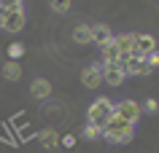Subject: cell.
<instances>
[{
    "label": "cell",
    "instance_id": "obj_1",
    "mask_svg": "<svg viewBox=\"0 0 159 153\" xmlns=\"http://www.w3.org/2000/svg\"><path fill=\"white\" fill-rule=\"evenodd\" d=\"M102 134L108 137L111 142H116V145L129 142V140H132V124H129V121H124V118H119L116 113H113V116H111V121L102 126Z\"/></svg>",
    "mask_w": 159,
    "mask_h": 153
},
{
    "label": "cell",
    "instance_id": "obj_2",
    "mask_svg": "<svg viewBox=\"0 0 159 153\" xmlns=\"http://www.w3.org/2000/svg\"><path fill=\"white\" fill-rule=\"evenodd\" d=\"M113 102L108 100V97H100V100H94L92 105H89V124H97V126H105L111 121V116H113Z\"/></svg>",
    "mask_w": 159,
    "mask_h": 153
},
{
    "label": "cell",
    "instance_id": "obj_3",
    "mask_svg": "<svg viewBox=\"0 0 159 153\" xmlns=\"http://www.w3.org/2000/svg\"><path fill=\"white\" fill-rule=\"evenodd\" d=\"M121 67L127 70V75H148L151 73L148 62L143 59V57H135V54H129V57L121 59Z\"/></svg>",
    "mask_w": 159,
    "mask_h": 153
},
{
    "label": "cell",
    "instance_id": "obj_4",
    "mask_svg": "<svg viewBox=\"0 0 159 153\" xmlns=\"http://www.w3.org/2000/svg\"><path fill=\"white\" fill-rule=\"evenodd\" d=\"M113 113H116L119 118H124V121H129V124H135V121L140 118V105H138V102H132V100H124V102H119L116 108H113Z\"/></svg>",
    "mask_w": 159,
    "mask_h": 153
},
{
    "label": "cell",
    "instance_id": "obj_5",
    "mask_svg": "<svg viewBox=\"0 0 159 153\" xmlns=\"http://www.w3.org/2000/svg\"><path fill=\"white\" fill-rule=\"evenodd\" d=\"M81 81H84L86 89H97V86L105 81L102 65H89V67H84V73H81Z\"/></svg>",
    "mask_w": 159,
    "mask_h": 153
},
{
    "label": "cell",
    "instance_id": "obj_6",
    "mask_svg": "<svg viewBox=\"0 0 159 153\" xmlns=\"http://www.w3.org/2000/svg\"><path fill=\"white\" fill-rule=\"evenodd\" d=\"M154 51H157V40H154L151 35H135V49H132L135 57H143V59H146Z\"/></svg>",
    "mask_w": 159,
    "mask_h": 153
},
{
    "label": "cell",
    "instance_id": "obj_7",
    "mask_svg": "<svg viewBox=\"0 0 159 153\" xmlns=\"http://www.w3.org/2000/svg\"><path fill=\"white\" fill-rule=\"evenodd\" d=\"M25 27V8L22 11H11L8 16L3 19V27L0 30H6V32H19Z\"/></svg>",
    "mask_w": 159,
    "mask_h": 153
},
{
    "label": "cell",
    "instance_id": "obj_8",
    "mask_svg": "<svg viewBox=\"0 0 159 153\" xmlns=\"http://www.w3.org/2000/svg\"><path fill=\"white\" fill-rule=\"evenodd\" d=\"M102 73H105V83H111V86H121V81L127 78V70L121 67V62H119V65L102 67Z\"/></svg>",
    "mask_w": 159,
    "mask_h": 153
},
{
    "label": "cell",
    "instance_id": "obj_9",
    "mask_svg": "<svg viewBox=\"0 0 159 153\" xmlns=\"http://www.w3.org/2000/svg\"><path fill=\"white\" fill-rule=\"evenodd\" d=\"M113 40V35H111V27L108 24H94L92 27V43H97V46H108V43Z\"/></svg>",
    "mask_w": 159,
    "mask_h": 153
},
{
    "label": "cell",
    "instance_id": "obj_10",
    "mask_svg": "<svg viewBox=\"0 0 159 153\" xmlns=\"http://www.w3.org/2000/svg\"><path fill=\"white\" fill-rule=\"evenodd\" d=\"M30 94H33V100H38V102L46 100V97L51 94V83L46 81V78H35L33 86H30Z\"/></svg>",
    "mask_w": 159,
    "mask_h": 153
},
{
    "label": "cell",
    "instance_id": "obj_11",
    "mask_svg": "<svg viewBox=\"0 0 159 153\" xmlns=\"http://www.w3.org/2000/svg\"><path fill=\"white\" fill-rule=\"evenodd\" d=\"M113 43H116V49H119V54H121V59L124 57H129L132 54V49H135V35H119V38H113Z\"/></svg>",
    "mask_w": 159,
    "mask_h": 153
},
{
    "label": "cell",
    "instance_id": "obj_12",
    "mask_svg": "<svg viewBox=\"0 0 159 153\" xmlns=\"http://www.w3.org/2000/svg\"><path fill=\"white\" fill-rule=\"evenodd\" d=\"M121 62V54H119L116 43L111 40L108 46H102V67H108V65H119Z\"/></svg>",
    "mask_w": 159,
    "mask_h": 153
},
{
    "label": "cell",
    "instance_id": "obj_13",
    "mask_svg": "<svg viewBox=\"0 0 159 153\" xmlns=\"http://www.w3.org/2000/svg\"><path fill=\"white\" fill-rule=\"evenodd\" d=\"M41 145L46 148V151H54L59 145V134H57V129H43L41 132Z\"/></svg>",
    "mask_w": 159,
    "mask_h": 153
},
{
    "label": "cell",
    "instance_id": "obj_14",
    "mask_svg": "<svg viewBox=\"0 0 159 153\" xmlns=\"http://www.w3.org/2000/svg\"><path fill=\"white\" fill-rule=\"evenodd\" d=\"M3 78H6V81H19V78H22V65L14 62V59H8L3 65Z\"/></svg>",
    "mask_w": 159,
    "mask_h": 153
},
{
    "label": "cell",
    "instance_id": "obj_15",
    "mask_svg": "<svg viewBox=\"0 0 159 153\" xmlns=\"http://www.w3.org/2000/svg\"><path fill=\"white\" fill-rule=\"evenodd\" d=\"M11 11H22V0H0V27H3V19Z\"/></svg>",
    "mask_w": 159,
    "mask_h": 153
},
{
    "label": "cell",
    "instance_id": "obj_16",
    "mask_svg": "<svg viewBox=\"0 0 159 153\" xmlns=\"http://www.w3.org/2000/svg\"><path fill=\"white\" fill-rule=\"evenodd\" d=\"M73 40H75V43H92V27L78 24V27L73 30Z\"/></svg>",
    "mask_w": 159,
    "mask_h": 153
},
{
    "label": "cell",
    "instance_id": "obj_17",
    "mask_svg": "<svg viewBox=\"0 0 159 153\" xmlns=\"http://www.w3.org/2000/svg\"><path fill=\"white\" fill-rule=\"evenodd\" d=\"M49 6L54 14H67L70 11V0H49Z\"/></svg>",
    "mask_w": 159,
    "mask_h": 153
},
{
    "label": "cell",
    "instance_id": "obj_18",
    "mask_svg": "<svg viewBox=\"0 0 159 153\" xmlns=\"http://www.w3.org/2000/svg\"><path fill=\"white\" fill-rule=\"evenodd\" d=\"M84 134L89 137V140H97V137L102 134V126H97V124H86V126H84Z\"/></svg>",
    "mask_w": 159,
    "mask_h": 153
},
{
    "label": "cell",
    "instance_id": "obj_19",
    "mask_svg": "<svg viewBox=\"0 0 159 153\" xmlns=\"http://www.w3.org/2000/svg\"><path fill=\"white\" fill-rule=\"evenodd\" d=\"M22 54H25V46H22V43H11V46H8V57H11L14 62H16Z\"/></svg>",
    "mask_w": 159,
    "mask_h": 153
},
{
    "label": "cell",
    "instance_id": "obj_20",
    "mask_svg": "<svg viewBox=\"0 0 159 153\" xmlns=\"http://www.w3.org/2000/svg\"><path fill=\"white\" fill-rule=\"evenodd\" d=\"M146 62H148L151 70H157V67H159V49L154 51V54H148V57H146Z\"/></svg>",
    "mask_w": 159,
    "mask_h": 153
},
{
    "label": "cell",
    "instance_id": "obj_21",
    "mask_svg": "<svg viewBox=\"0 0 159 153\" xmlns=\"http://www.w3.org/2000/svg\"><path fill=\"white\" fill-rule=\"evenodd\" d=\"M143 110H146V113H157V110H159V102H157V100H146Z\"/></svg>",
    "mask_w": 159,
    "mask_h": 153
},
{
    "label": "cell",
    "instance_id": "obj_22",
    "mask_svg": "<svg viewBox=\"0 0 159 153\" xmlns=\"http://www.w3.org/2000/svg\"><path fill=\"white\" fill-rule=\"evenodd\" d=\"M75 145V134H65L62 137V148H73Z\"/></svg>",
    "mask_w": 159,
    "mask_h": 153
}]
</instances>
